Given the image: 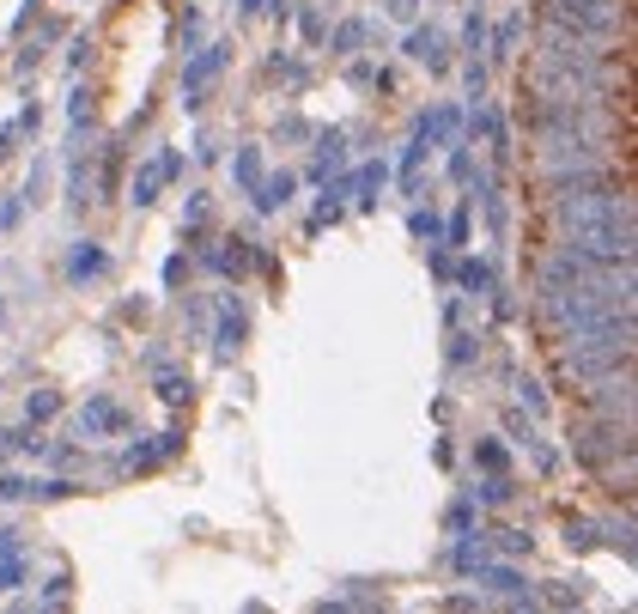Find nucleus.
I'll return each mask as SVG.
<instances>
[{
  "mask_svg": "<svg viewBox=\"0 0 638 614\" xmlns=\"http://www.w3.org/2000/svg\"><path fill=\"white\" fill-rule=\"evenodd\" d=\"M511 493H517L511 475H487V481H481V505H511Z\"/></svg>",
  "mask_w": 638,
  "mask_h": 614,
  "instance_id": "32",
  "label": "nucleus"
},
{
  "mask_svg": "<svg viewBox=\"0 0 638 614\" xmlns=\"http://www.w3.org/2000/svg\"><path fill=\"white\" fill-rule=\"evenodd\" d=\"M25 554H7V560H0V590H25Z\"/></svg>",
  "mask_w": 638,
  "mask_h": 614,
  "instance_id": "34",
  "label": "nucleus"
},
{
  "mask_svg": "<svg viewBox=\"0 0 638 614\" xmlns=\"http://www.w3.org/2000/svg\"><path fill=\"white\" fill-rule=\"evenodd\" d=\"M517 402H529V414H535V420L547 414V396H541V383H535V377H517Z\"/></svg>",
  "mask_w": 638,
  "mask_h": 614,
  "instance_id": "35",
  "label": "nucleus"
},
{
  "mask_svg": "<svg viewBox=\"0 0 638 614\" xmlns=\"http://www.w3.org/2000/svg\"><path fill=\"white\" fill-rule=\"evenodd\" d=\"M474 128H481L487 134V152H493V159H511V128H505V110L499 104H474Z\"/></svg>",
  "mask_w": 638,
  "mask_h": 614,
  "instance_id": "13",
  "label": "nucleus"
},
{
  "mask_svg": "<svg viewBox=\"0 0 638 614\" xmlns=\"http://www.w3.org/2000/svg\"><path fill=\"white\" fill-rule=\"evenodd\" d=\"M231 177H237V189H244V195H256V183L268 177V171H262V152H256V146H237V159H231Z\"/></svg>",
  "mask_w": 638,
  "mask_h": 614,
  "instance_id": "21",
  "label": "nucleus"
},
{
  "mask_svg": "<svg viewBox=\"0 0 638 614\" xmlns=\"http://www.w3.org/2000/svg\"><path fill=\"white\" fill-rule=\"evenodd\" d=\"M462 80H468V98L481 104V98H487V61H481V55H468V67H462Z\"/></svg>",
  "mask_w": 638,
  "mask_h": 614,
  "instance_id": "30",
  "label": "nucleus"
},
{
  "mask_svg": "<svg viewBox=\"0 0 638 614\" xmlns=\"http://www.w3.org/2000/svg\"><path fill=\"white\" fill-rule=\"evenodd\" d=\"M67 116H73V122H92V92H73V104H67Z\"/></svg>",
  "mask_w": 638,
  "mask_h": 614,
  "instance_id": "45",
  "label": "nucleus"
},
{
  "mask_svg": "<svg viewBox=\"0 0 638 614\" xmlns=\"http://www.w3.org/2000/svg\"><path fill=\"white\" fill-rule=\"evenodd\" d=\"M104 268H110V250H98V244H73V256H67V280H73V286L98 280Z\"/></svg>",
  "mask_w": 638,
  "mask_h": 614,
  "instance_id": "17",
  "label": "nucleus"
},
{
  "mask_svg": "<svg viewBox=\"0 0 638 614\" xmlns=\"http://www.w3.org/2000/svg\"><path fill=\"white\" fill-rule=\"evenodd\" d=\"M474 463H481L487 475H505V450H499V444L487 438V444H474Z\"/></svg>",
  "mask_w": 638,
  "mask_h": 614,
  "instance_id": "37",
  "label": "nucleus"
},
{
  "mask_svg": "<svg viewBox=\"0 0 638 614\" xmlns=\"http://www.w3.org/2000/svg\"><path fill=\"white\" fill-rule=\"evenodd\" d=\"M177 450H183V432H158V438L128 444V450L116 456V469H122V475H146V469H158V463H171Z\"/></svg>",
  "mask_w": 638,
  "mask_h": 614,
  "instance_id": "9",
  "label": "nucleus"
},
{
  "mask_svg": "<svg viewBox=\"0 0 638 614\" xmlns=\"http://www.w3.org/2000/svg\"><path fill=\"white\" fill-rule=\"evenodd\" d=\"M292 189H298V177H292V171H274V177L256 183V207H262V213H280V207L292 201Z\"/></svg>",
  "mask_w": 638,
  "mask_h": 614,
  "instance_id": "18",
  "label": "nucleus"
},
{
  "mask_svg": "<svg viewBox=\"0 0 638 614\" xmlns=\"http://www.w3.org/2000/svg\"><path fill=\"white\" fill-rule=\"evenodd\" d=\"M402 55H408V61H420L426 73H450V37H444L438 25H408Z\"/></svg>",
  "mask_w": 638,
  "mask_h": 614,
  "instance_id": "10",
  "label": "nucleus"
},
{
  "mask_svg": "<svg viewBox=\"0 0 638 614\" xmlns=\"http://www.w3.org/2000/svg\"><path fill=\"white\" fill-rule=\"evenodd\" d=\"M347 171V134L341 128H329V134H316V177H341Z\"/></svg>",
  "mask_w": 638,
  "mask_h": 614,
  "instance_id": "15",
  "label": "nucleus"
},
{
  "mask_svg": "<svg viewBox=\"0 0 638 614\" xmlns=\"http://www.w3.org/2000/svg\"><path fill=\"white\" fill-rule=\"evenodd\" d=\"M73 426H79V438H116V432H128V426H134V414H128L116 396H92L86 408L73 414Z\"/></svg>",
  "mask_w": 638,
  "mask_h": 614,
  "instance_id": "7",
  "label": "nucleus"
},
{
  "mask_svg": "<svg viewBox=\"0 0 638 614\" xmlns=\"http://www.w3.org/2000/svg\"><path fill=\"white\" fill-rule=\"evenodd\" d=\"M450 177H456V183H468V177H474V152H468V146H456V152H450Z\"/></svg>",
  "mask_w": 638,
  "mask_h": 614,
  "instance_id": "40",
  "label": "nucleus"
},
{
  "mask_svg": "<svg viewBox=\"0 0 638 614\" xmlns=\"http://www.w3.org/2000/svg\"><path fill=\"white\" fill-rule=\"evenodd\" d=\"M517 37H523V19H505V25L493 31V55L511 61V55H517Z\"/></svg>",
  "mask_w": 638,
  "mask_h": 614,
  "instance_id": "29",
  "label": "nucleus"
},
{
  "mask_svg": "<svg viewBox=\"0 0 638 614\" xmlns=\"http://www.w3.org/2000/svg\"><path fill=\"white\" fill-rule=\"evenodd\" d=\"M450 560H456V572H481V566H487V542H468V535H462Z\"/></svg>",
  "mask_w": 638,
  "mask_h": 614,
  "instance_id": "27",
  "label": "nucleus"
},
{
  "mask_svg": "<svg viewBox=\"0 0 638 614\" xmlns=\"http://www.w3.org/2000/svg\"><path fill=\"white\" fill-rule=\"evenodd\" d=\"M456 134H462V110H456V104H438L432 116H420V134H414V140H420V146H450Z\"/></svg>",
  "mask_w": 638,
  "mask_h": 614,
  "instance_id": "14",
  "label": "nucleus"
},
{
  "mask_svg": "<svg viewBox=\"0 0 638 614\" xmlns=\"http://www.w3.org/2000/svg\"><path fill=\"white\" fill-rule=\"evenodd\" d=\"M474 584L493 590V596H505V602H529V578H523L517 566H481V572H474Z\"/></svg>",
  "mask_w": 638,
  "mask_h": 614,
  "instance_id": "12",
  "label": "nucleus"
},
{
  "mask_svg": "<svg viewBox=\"0 0 638 614\" xmlns=\"http://www.w3.org/2000/svg\"><path fill=\"white\" fill-rule=\"evenodd\" d=\"M201 262H207L213 274H225V280H244L250 262H256V244L231 232V238H219V250H201Z\"/></svg>",
  "mask_w": 638,
  "mask_h": 614,
  "instance_id": "11",
  "label": "nucleus"
},
{
  "mask_svg": "<svg viewBox=\"0 0 638 614\" xmlns=\"http://www.w3.org/2000/svg\"><path fill=\"white\" fill-rule=\"evenodd\" d=\"M608 529V548H620L626 560H632V517H614V523H602Z\"/></svg>",
  "mask_w": 638,
  "mask_h": 614,
  "instance_id": "36",
  "label": "nucleus"
},
{
  "mask_svg": "<svg viewBox=\"0 0 638 614\" xmlns=\"http://www.w3.org/2000/svg\"><path fill=\"white\" fill-rule=\"evenodd\" d=\"M566 542H572V548H590V542H596V523H584V517L566 523Z\"/></svg>",
  "mask_w": 638,
  "mask_h": 614,
  "instance_id": "42",
  "label": "nucleus"
},
{
  "mask_svg": "<svg viewBox=\"0 0 638 614\" xmlns=\"http://www.w3.org/2000/svg\"><path fill=\"white\" fill-rule=\"evenodd\" d=\"M359 43H365V19H347L335 31V55H359Z\"/></svg>",
  "mask_w": 638,
  "mask_h": 614,
  "instance_id": "31",
  "label": "nucleus"
},
{
  "mask_svg": "<svg viewBox=\"0 0 638 614\" xmlns=\"http://www.w3.org/2000/svg\"><path fill=\"white\" fill-rule=\"evenodd\" d=\"M189 396H195V383H189V371H171V365L158 371V402H171V408H183Z\"/></svg>",
  "mask_w": 638,
  "mask_h": 614,
  "instance_id": "23",
  "label": "nucleus"
},
{
  "mask_svg": "<svg viewBox=\"0 0 638 614\" xmlns=\"http://www.w3.org/2000/svg\"><path fill=\"white\" fill-rule=\"evenodd\" d=\"M37 122H43L37 110H19L7 128H0V159H13V140H19V128H37Z\"/></svg>",
  "mask_w": 638,
  "mask_h": 614,
  "instance_id": "28",
  "label": "nucleus"
},
{
  "mask_svg": "<svg viewBox=\"0 0 638 614\" xmlns=\"http://www.w3.org/2000/svg\"><path fill=\"white\" fill-rule=\"evenodd\" d=\"M25 414H31V426H49V420L61 414V396H55V390H31V402H25Z\"/></svg>",
  "mask_w": 638,
  "mask_h": 614,
  "instance_id": "26",
  "label": "nucleus"
},
{
  "mask_svg": "<svg viewBox=\"0 0 638 614\" xmlns=\"http://www.w3.org/2000/svg\"><path fill=\"white\" fill-rule=\"evenodd\" d=\"M268 73H280V80H292V86L304 80V67H298L292 55H274V61H268Z\"/></svg>",
  "mask_w": 638,
  "mask_h": 614,
  "instance_id": "43",
  "label": "nucleus"
},
{
  "mask_svg": "<svg viewBox=\"0 0 638 614\" xmlns=\"http://www.w3.org/2000/svg\"><path fill=\"white\" fill-rule=\"evenodd\" d=\"M298 25H304V43H323V13H316V0H304Z\"/></svg>",
  "mask_w": 638,
  "mask_h": 614,
  "instance_id": "39",
  "label": "nucleus"
},
{
  "mask_svg": "<svg viewBox=\"0 0 638 614\" xmlns=\"http://www.w3.org/2000/svg\"><path fill=\"white\" fill-rule=\"evenodd\" d=\"M408 232H414L420 244H444V219H438L432 207H414V213H408Z\"/></svg>",
  "mask_w": 638,
  "mask_h": 614,
  "instance_id": "25",
  "label": "nucleus"
},
{
  "mask_svg": "<svg viewBox=\"0 0 638 614\" xmlns=\"http://www.w3.org/2000/svg\"><path fill=\"white\" fill-rule=\"evenodd\" d=\"M383 183H389V159H371V165H359V171L347 177V195H359V207H377Z\"/></svg>",
  "mask_w": 638,
  "mask_h": 614,
  "instance_id": "16",
  "label": "nucleus"
},
{
  "mask_svg": "<svg viewBox=\"0 0 638 614\" xmlns=\"http://www.w3.org/2000/svg\"><path fill=\"white\" fill-rule=\"evenodd\" d=\"M474 359H481V335H468V329H450V371H468Z\"/></svg>",
  "mask_w": 638,
  "mask_h": 614,
  "instance_id": "24",
  "label": "nucleus"
},
{
  "mask_svg": "<svg viewBox=\"0 0 638 614\" xmlns=\"http://www.w3.org/2000/svg\"><path fill=\"white\" fill-rule=\"evenodd\" d=\"M389 19H402V25H420V0H389Z\"/></svg>",
  "mask_w": 638,
  "mask_h": 614,
  "instance_id": "44",
  "label": "nucleus"
},
{
  "mask_svg": "<svg viewBox=\"0 0 638 614\" xmlns=\"http://www.w3.org/2000/svg\"><path fill=\"white\" fill-rule=\"evenodd\" d=\"M37 13H43V0H25V13H19V19H13V37H19V31H25V25H31V19H37Z\"/></svg>",
  "mask_w": 638,
  "mask_h": 614,
  "instance_id": "50",
  "label": "nucleus"
},
{
  "mask_svg": "<svg viewBox=\"0 0 638 614\" xmlns=\"http://www.w3.org/2000/svg\"><path fill=\"white\" fill-rule=\"evenodd\" d=\"M444 244H450V250H462V244H468V213H450V225H444Z\"/></svg>",
  "mask_w": 638,
  "mask_h": 614,
  "instance_id": "41",
  "label": "nucleus"
},
{
  "mask_svg": "<svg viewBox=\"0 0 638 614\" xmlns=\"http://www.w3.org/2000/svg\"><path fill=\"white\" fill-rule=\"evenodd\" d=\"M450 274H456V286H462V292H474V298H487V292L499 286V280H493V268H487L481 256H468V262H462V268H450Z\"/></svg>",
  "mask_w": 638,
  "mask_h": 614,
  "instance_id": "20",
  "label": "nucleus"
},
{
  "mask_svg": "<svg viewBox=\"0 0 638 614\" xmlns=\"http://www.w3.org/2000/svg\"><path fill=\"white\" fill-rule=\"evenodd\" d=\"M499 548H505V554H529V535H517V529H499Z\"/></svg>",
  "mask_w": 638,
  "mask_h": 614,
  "instance_id": "46",
  "label": "nucleus"
},
{
  "mask_svg": "<svg viewBox=\"0 0 638 614\" xmlns=\"http://www.w3.org/2000/svg\"><path fill=\"white\" fill-rule=\"evenodd\" d=\"M225 61H231V43H207V49L189 55V67H183V110H201V98L225 73Z\"/></svg>",
  "mask_w": 638,
  "mask_h": 614,
  "instance_id": "6",
  "label": "nucleus"
},
{
  "mask_svg": "<svg viewBox=\"0 0 638 614\" xmlns=\"http://www.w3.org/2000/svg\"><path fill=\"white\" fill-rule=\"evenodd\" d=\"M237 7H244V13H268V0H237Z\"/></svg>",
  "mask_w": 638,
  "mask_h": 614,
  "instance_id": "51",
  "label": "nucleus"
},
{
  "mask_svg": "<svg viewBox=\"0 0 638 614\" xmlns=\"http://www.w3.org/2000/svg\"><path fill=\"white\" fill-rule=\"evenodd\" d=\"M541 7V25H560L572 37H590V43H608L626 37V0H535Z\"/></svg>",
  "mask_w": 638,
  "mask_h": 614,
  "instance_id": "3",
  "label": "nucleus"
},
{
  "mask_svg": "<svg viewBox=\"0 0 638 614\" xmlns=\"http://www.w3.org/2000/svg\"><path fill=\"white\" fill-rule=\"evenodd\" d=\"M547 602H553V608H578V590H560V584H553V590H547Z\"/></svg>",
  "mask_w": 638,
  "mask_h": 614,
  "instance_id": "49",
  "label": "nucleus"
},
{
  "mask_svg": "<svg viewBox=\"0 0 638 614\" xmlns=\"http://www.w3.org/2000/svg\"><path fill=\"white\" fill-rule=\"evenodd\" d=\"M13 499H31V481L7 469V475H0V505H13Z\"/></svg>",
  "mask_w": 638,
  "mask_h": 614,
  "instance_id": "38",
  "label": "nucleus"
},
{
  "mask_svg": "<svg viewBox=\"0 0 638 614\" xmlns=\"http://www.w3.org/2000/svg\"><path fill=\"white\" fill-rule=\"evenodd\" d=\"M0 329H7V298H0Z\"/></svg>",
  "mask_w": 638,
  "mask_h": 614,
  "instance_id": "53",
  "label": "nucleus"
},
{
  "mask_svg": "<svg viewBox=\"0 0 638 614\" xmlns=\"http://www.w3.org/2000/svg\"><path fill=\"white\" fill-rule=\"evenodd\" d=\"M426 152H432V146H420V140L402 152V195H420V189H426Z\"/></svg>",
  "mask_w": 638,
  "mask_h": 614,
  "instance_id": "22",
  "label": "nucleus"
},
{
  "mask_svg": "<svg viewBox=\"0 0 638 614\" xmlns=\"http://www.w3.org/2000/svg\"><path fill=\"white\" fill-rule=\"evenodd\" d=\"M444 529H450V535H468V529H474V499H456V505L444 511Z\"/></svg>",
  "mask_w": 638,
  "mask_h": 614,
  "instance_id": "33",
  "label": "nucleus"
},
{
  "mask_svg": "<svg viewBox=\"0 0 638 614\" xmlns=\"http://www.w3.org/2000/svg\"><path fill=\"white\" fill-rule=\"evenodd\" d=\"M158 189H165V165L152 159V165H140V171H134V183H128V201H134V207H152V201H158Z\"/></svg>",
  "mask_w": 638,
  "mask_h": 614,
  "instance_id": "19",
  "label": "nucleus"
},
{
  "mask_svg": "<svg viewBox=\"0 0 638 614\" xmlns=\"http://www.w3.org/2000/svg\"><path fill=\"white\" fill-rule=\"evenodd\" d=\"M67 584H73L67 572H55V578H49V608H61V602H67Z\"/></svg>",
  "mask_w": 638,
  "mask_h": 614,
  "instance_id": "48",
  "label": "nucleus"
},
{
  "mask_svg": "<svg viewBox=\"0 0 638 614\" xmlns=\"http://www.w3.org/2000/svg\"><path fill=\"white\" fill-rule=\"evenodd\" d=\"M560 347V371L578 383H608L620 371H632V317H596L584 329L553 335Z\"/></svg>",
  "mask_w": 638,
  "mask_h": 614,
  "instance_id": "2",
  "label": "nucleus"
},
{
  "mask_svg": "<svg viewBox=\"0 0 638 614\" xmlns=\"http://www.w3.org/2000/svg\"><path fill=\"white\" fill-rule=\"evenodd\" d=\"M590 414L608 420V426H632V371H620L608 383H590Z\"/></svg>",
  "mask_w": 638,
  "mask_h": 614,
  "instance_id": "8",
  "label": "nucleus"
},
{
  "mask_svg": "<svg viewBox=\"0 0 638 614\" xmlns=\"http://www.w3.org/2000/svg\"><path fill=\"white\" fill-rule=\"evenodd\" d=\"M244 341H250V311H244V298H237V292H225L219 311H213V353L231 365L237 353H244Z\"/></svg>",
  "mask_w": 638,
  "mask_h": 614,
  "instance_id": "5",
  "label": "nucleus"
},
{
  "mask_svg": "<svg viewBox=\"0 0 638 614\" xmlns=\"http://www.w3.org/2000/svg\"><path fill=\"white\" fill-rule=\"evenodd\" d=\"M547 219L560 232L566 250L590 256V262H614L632 268V244H638V225H632V195L602 183V189H572V195H547Z\"/></svg>",
  "mask_w": 638,
  "mask_h": 614,
  "instance_id": "1",
  "label": "nucleus"
},
{
  "mask_svg": "<svg viewBox=\"0 0 638 614\" xmlns=\"http://www.w3.org/2000/svg\"><path fill=\"white\" fill-rule=\"evenodd\" d=\"M572 456L590 469V475H632V426H608V420H590L578 426L572 438Z\"/></svg>",
  "mask_w": 638,
  "mask_h": 614,
  "instance_id": "4",
  "label": "nucleus"
},
{
  "mask_svg": "<svg viewBox=\"0 0 638 614\" xmlns=\"http://www.w3.org/2000/svg\"><path fill=\"white\" fill-rule=\"evenodd\" d=\"M316 614H347V602H323V608H316Z\"/></svg>",
  "mask_w": 638,
  "mask_h": 614,
  "instance_id": "52",
  "label": "nucleus"
},
{
  "mask_svg": "<svg viewBox=\"0 0 638 614\" xmlns=\"http://www.w3.org/2000/svg\"><path fill=\"white\" fill-rule=\"evenodd\" d=\"M183 280H189V262H183V256H171V262H165V286H183Z\"/></svg>",
  "mask_w": 638,
  "mask_h": 614,
  "instance_id": "47",
  "label": "nucleus"
}]
</instances>
